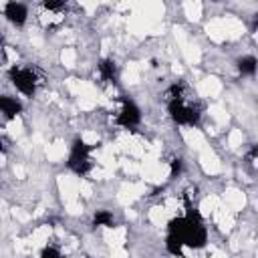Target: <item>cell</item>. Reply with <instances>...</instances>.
<instances>
[{
  "label": "cell",
  "instance_id": "cell-1",
  "mask_svg": "<svg viewBox=\"0 0 258 258\" xmlns=\"http://www.w3.org/2000/svg\"><path fill=\"white\" fill-rule=\"evenodd\" d=\"M169 236L175 238L183 248H202L208 240V232L202 222L194 218H177L169 224Z\"/></svg>",
  "mask_w": 258,
  "mask_h": 258
},
{
  "label": "cell",
  "instance_id": "cell-2",
  "mask_svg": "<svg viewBox=\"0 0 258 258\" xmlns=\"http://www.w3.org/2000/svg\"><path fill=\"white\" fill-rule=\"evenodd\" d=\"M167 109H169V115L171 119L177 123V125H196L202 117V111L194 105L191 99H187L183 95L181 89L173 87V95H169V101H167Z\"/></svg>",
  "mask_w": 258,
  "mask_h": 258
},
{
  "label": "cell",
  "instance_id": "cell-12",
  "mask_svg": "<svg viewBox=\"0 0 258 258\" xmlns=\"http://www.w3.org/2000/svg\"><path fill=\"white\" fill-rule=\"evenodd\" d=\"M48 12H58V10H64V2H44L42 4Z\"/></svg>",
  "mask_w": 258,
  "mask_h": 258
},
{
  "label": "cell",
  "instance_id": "cell-3",
  "mask_svg": "<svg viewBox=\"0 0 258 258\" xmlns=\"http://www.w3.org/2000/svg\"><path fill=\"white\" fill-rule=\"evenodd\" d=\"M10 81H12L14 89L24 97H32L36 93L38 77L30 67H14L10 71Z\"/></svg>",
  "mask_w": 258,
  "mask_h": 258
},
{
  "label": "cell",
  "instance_id": "cell-4",
  "mask_svg": "<svg viewBox=\"0 0 258 258\" xmlns=\"http://www.w3.org/2000/svg\"><path fill=\"white\" fill-rule=\"evenodd\" d=\"M91 147L83 141H77L71 149V155H69V167L77 173V175H85L89 169H91Z\"/></svg>",
  "mask_w": 258,
  "mask_h": 258
},
{
  "label": "cell",
  "instance_id": "cell-10",
  "mask_svg": "<svg viewBox=\"0 0 258 258\" xmlns=\"http://www.w3.org/2000/svg\"><path fill=\"white\" fill-rule=\"evenodd\" d=\"M99 71H101L103 79H107V81L115 79V62H113V60H103V62L99 64Z\"/></svg>",
  "mask_w": 258,
  "mask_h": 258
},
{
  "label": "cell",
  "instance_id": "cell-8",
  "mask_svg": "<svg viewBox=\"0 0 258 258\" xmlns=\"http://www.w3.org/2000/svg\"><path fill=\"white\" fill-rule=\"evenodd\" d=\"M236 67H238L240 75L252 77V75L256 73V69H258V60H256L254 54H242V56L236 60Z\"/></svg>",
  "mask_w": 258,
  "mask_h": 258
},
{
  "label": "cell",
  "instance_id": "cell-13",
  "mask_svg": "<svg viewBox=\"0 0 258 258\" xmlns=\"http://www.w3.org/2000/svg\"><path fill=\"white\" fill-rule=\"evenodd\" d=\"M0 151H2V137H0Z\"/></svg>",
  "mask_w": 258,
  "mask_h": 258
},
{
  "label": "cell",
  "instance_id": "cell-5",
  "mask_svg": "<svg viewBox=\"0 0 258 258\" xmlns=\"http://www.w3.org/2000/svg\"><path fill=\"white\" fill-rule=\"evenodd\" d=\"M139 121H141V111H139V107L135 105V103H123V107L119 109V113H117V125H121V127H125V129H131V127H135V125H139Z\"/></svg>",
  "mask_w": 258,
  "mask_h": 258
},
{
  "label": "cell",
  "instance_id": "cell-9",
  "mask_svg": "<svg viewBox=\"0 0 258 258\" xmlns=\"http://www.w3.org/2000/svg\"><path fill=\"white\" fill-rule=\"evenodd\" d=\"M93 222L95 226H101V228H111L113 226V214L107 212V210H97V214L93 216Z\"/></svg>",
  "mask_w": 258,
  "mask_h": 258
},
{
  "label": "cell",
  "instance_id": "cell-11",
  "mask_svg": "<svg viewBox=\"0 0 258 258\" xmlns=\"http://www.w3.org/2000/svg\"><path fill=\"white\" fill-rule=\"evenodd\" d=\"M38 258H60V252L54 246H46V248H42V252H40Z\"/></svg>",
  "mask_w": 258,
  "mask_h": 258
},
{
  "label": "cell",
  "instance_id": "cell-6",
  "mask_svg": "<svg viewBox=\"0 0 258 258\" xmlns=\"http://www.w3.org/2000/svg\"><path fill=\"white\" fill-rule=\"evenodd\" d=\"M4 18L14 26H22L28 20V8L22 2H8L4 4Z\"/></svg>",
  "mask_w": 258,
  "mask_h": 258
},
{
  "label": "cell",
  "instance_id": "cell-7",
  "mask_svg": "<svg viewBox=\"0 0 258 258\" xmlns=\"http://www.w3.org/2000/svg\"><path fill=\"white\" fill-rule=\"evenodd\" d=\"M22 101L14 95H0V115L6 119H16L22 113Z\"/></svg>",
  "mask_w": 258,
  "mask_h": 258
}]
</instances>
